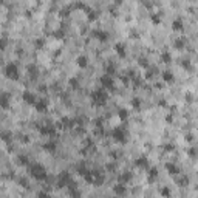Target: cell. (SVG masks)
<instances>
[{
	"label": "cell",
	"instance_id": "e575fe53",
	"mask_svg": "<svg viewBox=\"0 0 198 198\" xmlns=\"http://www.w3.org/2000/svg\"><path fill=\"white\" fill-rule=\"evenodd\" d=\"M36 198H51V196H50V193H48V192H45V190H41V192L37 193V196H36Z\"/></svg>",
	"mask_w": 198,
	"mask_h": 198
},
{
	"label": "cell",
	"instance_id": "ba28073f",
	"mask_svg": "<svg viewBox=\"0 0 198 198\" xmlns=\"http://www.w3.org/2000/svg\"><path fill=\"white\" fill-rule=\"evenodd\" d=\"M113 192H115V195H116V196H124V195L127 193V187H125V184H122V183L115 184V186H113Z\"/></svg>",
	"mask_w": 198,
	"mask_h": 198
},
{
	"label": "cell",
	"instance_id": "3957f363",
	"mask_svg": "<svg viewBox=\"0 0 198 198\" xmlns=\"http://www.w3.org/2000/svg\"><path fill=\"white\" fill-rule=\"evenodd\" d=\"M112 136L118 142H125L127 141V131L124 130V127H116V128L112 130Z\"/></svg>",
	"mask_w": 198,
	"mask_h": 198
},
{
	"label": "cell",
	"instance_id": "6da1fadb",
	"mask_svg": "<svg viewBox=\"0 0 198 198\" xmlns=\"http://www.w3.org/2000/svg\"><path fill=\"white\" fill-rule=\"evenodd\" d=\"M30 174H31L33 178H36V180H39V181H45V180L48 178L47 169H45L42 164H39V163L30 166Z\"/></svg>",
	"mask_w": 198,
	"mask_h": 198
},
{
	"label": "cell",
	"instance_id": "277c9868",
	"mask_svg": "<svg viewBox=\"0 0 198 198\" xmlns=\"http://www.w3.org/2000/svg\"><path fill=\"white\" fill-rule=\"evenodd\" d=\"M5 74H6V77L17 81V79H19V67H17V63H8L6 68H5Z\"/></svg>",
	"mask_w": 198,
	"mask_h": 198
},
{
	"label": "cell",
	"instance_id": "44dd1931",
	"mask_svg": "<svg viewBox=\"0 0 198 198\" xmlns=\"http://www.w3.org/2000/svg\"><path fill=\"white\" fill-rule=\"evenodd\" d=\"M87 11H88V12H87V19H88L90 22H93V20H96V19H98V16H99V14H98V12H96L95 9H90V8H88Z\"/></svg>",
	"mask_w": 198,
	"mask_h": 198
},
{
	"label": "cell",
	"instance_id": "7402d4cb",
	"mask_svg": "<svg viewBox=\"0 0 198 198\" xmlns=\"http://www.w3.org/2000/svg\"><path fill=\"white\" fill-rule=\"evenodd\" d=\"M56 147H57V146H56V142H54V141L44 144V149H45L47 152H51V153H53V152H56Z\"/></svg>",
	"mask_w": 198,
	"mask_h": 198
},
{
	"label": "cell",
	"instance_id": "f1b7e54d",
	"mask_svg": "<svg viewBox=\"0 0 198 198\" xmlns=\"http://www.w3.org/2000/svg\"><path fill=\"white\" fill-rule=\"evenodd\" d=\"M28 71H30V74H31V77H33V79H34V77H36V74L39 73L37 67H36V65H33V63H31V65H28Z\"/></svg>",
	"mask_w": 198,
	"mask_h": 198
},
{
	"label": "cell",
	"instance_id": "ab89813d",
	"mask_svg": "<svg viewBox=\"0 0 198 198\" xmlns=\"http://www.w3.org/2000/svg\"><path fill=\"white\" fill-rule=\"evenodd\" d=\"M19 183L22 184L23 187H28V186H30V184H28V180H26V178H20V180H19Z\"/></svg>",
	"mask_w": 198,
	"mask_h": 198
},
{
	"label": "cell",
	"instance_id": "e0dca14e",
	"mask_svg": "<svg viewBox=\"0 0 198 198\" xmlns=\"http://www.w3.org/2000/svg\"><path fill=\"white\" fill-rule=\"evenodd\" d=\"M135 166H136V167H141V169H146V167H149V161H147V158H146V156H141V158H138V160L135 161Z\"/></svg>",
	"mask_w": 198,
	"mask_h": 198
},
{
	"label": "cell",
	"instance_id": "d6a6232c",
	"mask_svg": "<svg viewBox=\"0 0 198 198\" xmlns=\"http://www.w3.org/2000/svg\"><path fill=\"white\" fill-rule=\"evenodd\" d=\"M6 45H8V41H6L5 37H0V51L5 50V48H6Z\"/></svg>",
	"mask_w": 198,
	"mask_h": 198
},
{
	"label": "cell",
	"instance_id": "4fadbf2b",
	"mask_svg": "<svg viewBox=\"0 0 198 198\" xmlns=\"http://www.w3.org/2000/svg\"><path fill=\"white\" fill-rule=\"evenodd\" d=\"M93 36L98 39V41H101V42H105V41L109 39V33L104 31V30H95V31H93Z\"/></svg>",
	"mask_w": 198,
	"mask_h": 198
},
{
	"label": "cell",
	"instance_id": "7c38bea8",
	"mask_svg": "<svg viewBox=\"0 0 198 198\" xmlns=\"http://www.w3.org/2000/svg\"><path fill=\"white\" fill-rule=\"evenodd\" d=\"M59 125H60V127H65V128H70V127H74V125H76V121H74V119H70V118H67V116H63L62 119L59 121Z\"/></svg>",
	"mask_w": 198,
	"mask_h": 198
},
{
	"label": "cell",
	"instance_id": "1f68e13d",
	"mask_svg": "<svg viewBox=\"0 0 198 198\" xmlns=\"http://www.w3.org/2000/svg\"><path fill=\"white\" fill-rule=\"evenodd\" d=\"M152 20H153V23H160L161 22V17H160V14H158V12H152Z\"/></svg>",
	"mask_w": 198,
	"mask_h": 198
},
{
	"label": "cell",
	"instance_id": "ee69618b",
	"mask_svg": "<svg viewBox=\"0 0 198 198\" xmlns=\"http://www.w3.org/2000/svg\"><path fill=\"white\" fill-rule=\"evenodd\" d=\"M0 136H2V139H3V141H9V133H2Z\"/></svg>",
	"mask_w": 198,
	"mask_h": 198
},
{
	"label": "cell",
	"instance_id": "d4e9b609",
	"mask_svg": "<svg viewBox=\"0 0 198 198\" xmlns=\"http://www.w3.org/2000/svg\"><path fill=\"white\" fill-rule=\"evenodd\" d=\"M184 45H186L184 39H175V41H174V47H175L177 50H183V48H184Z\"/></svg>",
	"mask_w": 198,
	"mask_h": 198
},
{
	"label": "cell",
	"instance_id": "f35d334b",
	"mask_svg": "<svg viewBox=\"0 0 198 198\" xmlns=\"http://www.w3.org/2000/svg\"><path fill=\"white\" fill-rule=\"evenodd\" d=\"M44 44H45V41H44V39H37V41L34 42V45H36L37 48H42V47H44Z\"/></svg>",
	"mask_w": 198,
	"mask_h": 198
},
{
	"label": "cell",
	"instance_id": "52a82bcc",
	"mask_svg": "<svg viewBox=\"0 0 198 198\" xmlns=\"http://www.w3.org/2000/svg\"><path fill=\"white\" fill-rule=\"evenodd\" d=\"M73 181H71V177L68 172H62L60 177H59V181H57V186L59 187H65V186H70Z\"/></svg>",
	"mask_w": 198,
	"mask_h": 198
},
{
	"label": "cell",
	"instance_id": "9c48e42d",
	"mask_svg": "<svg viewBox=\"0 0 198 198\" xmlns=\"http://www.w3.org/2000/svg\"><path fill=\"white\" fill-rule=\"evenodd\" d=\"M91 175H93V184H96V186H101V184L105 181L104 174H101L99 170H93V172H91Z\"/></svg>",
	"mask_w": 198,
	"mask_h": 198
},
{
	"label": "cell",
	"instance_id": "d590c367",
	"mask_svg": "<svg viewBox=\"0 0 198 198\" xmlns=\"http://www.w3.org/2000/svg\"><path fill=\"white\" fill-rule=\"evenodd\" d=\"M139 65H141V67H144V68H147V67H149L147 59H146V57H141V59H139Z\"/></svg>",
	"mask_w": 198,
	"mask_h": 198
},
{
	"label": "cell",
	"instance_id": "ffe728a7",
	"mask_svg": "<svg viewBox=\"0 0 198 198\" xmlns=\"http://www.w3.org/2000/svg\"><path fill=\"white\" fill-rule=\"evenodd\" d=\"M156 178H158V169H156V167H152V169L149 170V183H153Z\"/></svg>",
	"mask_w": 198,
	"mask_h": 198
},
{
	"label": "cell",
	"instance_id": "74e56055",
	"mask_svg": "<svg viewBox=\"0 0 198 198\" xmlns=\"http://www.w3.org/2000/svg\"><path fill=\"white\" fill-rule=\"evenodd\" d=\"M131 105H133V107H136V109H139V107H141V101H139L138 98H133V101H131Z\"/></svg>",
	"mask_w": 198,
	"mask_h": 198
},
{
	"label": "cell",
	"instance_id": "603a6c76",
	"mask_svg": "<svg viewBox=\"0 0 198 198\" xmlns=\"http://www.w3.org/2000/svg\"><path fill=\"white\" fill-rule=\"evenodd\" d=\"M70 195H71L73 198H81V192L77 190L76 186H73V183L70 184Z\"/></svg>",
	"mask_w": 198,
	"mask_h": 198
},
{
	"label": "cell",
	"instance_id": "f6af8a7d",
	"mask_svg": "<svg viewBox=\"0 0 198 198\" xmlns=\"http://www.w3.org/2000/svg\"><path fill=\"white\" fill-rule=\"evenodd\" d=\"M166 152H174V146H172V144H167V146H166Z\"/></svg>",
	"mask_w": 198,
	"mask_h": 198
},
{
	"label": "cell",
	"instance_id": "7bdbcfd3",
	"mask_svg": "<svg viewBox=\"0 0 198 198\" xmlns=\"http://www.w3.org/2000/svg\"><path fill=\"white\" fill-rule=\"evenodd\" d=\"M54 36H56L57 39H60V37H63V31H62V30H59V31H56V33H54Z\"/></svg>",
	"mask_w": 198,
	"mask_h": 198
},
{
	"label": "cell",
	"instance_id": "b9f144b4",
	"mask_svg": "<svg viewBox=\"0 0 198 198\" xmlns=\"http://www.w3.org/2000/svg\"><path fill=\"white\" fill-rule=\"evenodd\" d=\"M187 183H189V180H187L186 177H183V178L178 181V184H181V186H183V184H187Z\"/></svg>",
	"mask_w": 198,
	"mask_h": 198
},
{
	"label": "cell",
	"instance_id": "7dc6e473",
	"mask_svg": "<svg viewBox=\"0 0 198 198\" xmlns=\"http://www.w3.org/2000/svg\"><path fill=\"white\" fill-rule=\"evenodd\" d=\"M107 170H115V164H107Z\"/></svg>",
	"mask_w": 198,
	"mask_h": 198
},
{
	"label": "cell",
	"instance_id": "9a60e30c",
	"mask_svg": "<svg viewBox=\"0 0 198 198\" xmlns=\"http://www.w3.org/2000/svg\"><path fill=\"white\" fill-rule=\"evenodd\" d=\"M76 63H77V67H81V68H85L87 65H88V57H87V56H84V54L77 56V59H76Z\"/></svg>",
	"mask_w": 198,
	"mask_h": 198
},
{
	"label": "cell",
	"instance_id": "83f0119b",
	"mask_svg": "<svg viewBox=\"0 0 198 198\" xmlns=\"http://www.w3.org/2000/svg\"><path fill=\"white\" fill-rule=\"evenodd\" d=\"M172 26H174V30L181 31V30H183V22H181V19H175V20L172 22Z\"/></svg>",
	"mask_w": 198,
	"mask_h": 198
},
{
	"label": "cell",
	"instance_id": "8d00e7d4",
	"mask_svg": "<svg viewBox=\"0 0 198 198\" xmlns=\"http://www.w3.org/2000/svg\"><path fill=\"white\" fill-rule=\"evenodd\" d=\"M128 112L127 110H119V119H127Z\"/></svg>",
	"mask_w": 198,
	"mask_h": 198
},
{
	"label": "cell",
	"instance_id": "5b68a950",
	"mask_svg": "<svg viewBox=\"0 0 198 198\" xmlns=\"http://www.w3.org/2000/svg\"><path fill=\"white\" fill-rule=\"evenodd\" d=\"M99 82H101V88H104V90H115V82H113V79H112V76H102L101 79H99Z\"/></svg>",
	"mask_w": 198,
	"mask_h": 198
},
{
	"label": "cell",
	"instance_id": "4316f807",
	"mask_svg": "<svg viewBox=\"0 0 198 198\" xmlns=\"http://www.w3.org/2000/svg\"><path fill=\"white\" fill-rule=\"evenodd\" d=\"M90 172V170L85 167V164H81V166H77V174L79 175H82V177H85L87 174Z\"/></svg>",
	"mask_w": 198,
	"mask_h": 198
},
{
	"label": "cell",
	"instance_id": "30bf717a",
	"mask_svg": "<svg viewBox=\"0 0 198 198\" xmlns=\"http://www.w3.org/2000/svg\"><path fill=\"white\" fill-rule=\"evenodd\" d=\"M22 98H23V101H25L26 104H31V105H34L36 101H37V99H36V95L31 93V91H23Z\"/></svg>",
	"mask_w": 198,
	"mask_h": 198
},
{
	"label": "cell",
	"instance_id": "4dcf8cb0",
	"mask_svg": "<svg viewBox=\"0 0 198 198\" xmlns=\"http://www.w3.org/2000/svg\"><path fill=\"white\" fill-rule=\"evenodd\" d=\"M160 193H161L163 196H166V198H170V189L166 187V186H163V187L160 189Z\"/></svg>",
	"mask_w": 198,
	"mask_h": 198
},
{
	"label": "cell",
	"instance_id": "7a4b0ae2",
	"mask_svg": "<svg viewBox=\"0 0 198 198\" xmlns=\"http://www.w3.org/2000/svg\"><path fill=\"white\" fill-rule=\"evenodd\" d=\"M90 98H91V102H93L95 105H104L105 102H107V99H109V95H107V91H105L104 88L99 87L95 91H91Z\"/></svg>",
	"mask_w": 198,
	"mask_h": 198
},
{
	"label": "cell",
	"instance_id": "bcb514c9",
	"mask_svg": "<svg viewBox=\"0 0 198 198\" xmlns=\"http://www.w3.org/2000/svg\"><path fill=\"white\" fill-rule=\"evenodd\" d=\"M152 76H153L152 71H147V73H146V79H152Z\"/></svg>",
	"mask_w": 198,
	"mask_h": 198
},
{
	"label": "cell",
	"instance_id": "ac0fdd59",
	"mask_svg": "<svg viewBox=\"0 0 198 198\" xmlns=\"http://www.w3.org/2000/svg\"><path fill=\"white\" fill-rule=\"evenodd\" d=\"M166 169H167V172H169L170 175H172V177L180 174V169H178L175 164H172V163H167V164H166Z\"/></svg>",
	"mask_w": 198,
	"mask_h": 198
},
{
	"label": "cell",
	"instance_id": "484cf974",
	"mask_svg": "<svg viewBox=\"0 0 198 198\" xmlns=\"http://www.w3.org/2000/svg\"><path fill=\"white\" fill-rule=\"evenodd\" d=\"M161 60H163L164 63H170V62H172V56H170L169 51H164L163 54H161Z\"/></svg>",
	"mask_w": 198,
	"mask_h": 198
},
{
	"label": "cell",
	"instance_id": "8992f818",
	"mask_svg": "<svg viewBox=\"0 0 198 198\" xmlns=\"http://www.w3.org/2000/svg\"><path fill=\"white\" fill-rule=\"evenodd\" d=\"M39 131L44 135V136H54L56 135V127L53 124H45L39 127Z\"/></svg>",
	"mask_w": 198,
	"mask_h": 198
},
{
	"label": "cell",
	"instance_id": "836d02e7",
	"mask_svg": "<svg viewBox=\"0 0 198 198\" xmlns=\"http://www.w3.org/2000/svg\"><path fill=\"white\" fill-rule=\"evenodd\" d=\"M115 71H116L115 65H107V76H112V74H115Z\"/></svg>",
	"mask_w": 198,
	"mask_h": 198
},
{
	"label": "cell",
	"instance_id": "2e32d148",
	"mask_svg": "<svg viewBox=\"0 0 198 198\" xmlns=\"http://www.w3.org/2000/svg\"><path fill=\"white\" fill-rule=\"evenodd\" d=\"M115 50H116V53H118V56H119V57H124V56H125V45H124L122 42H118V44L115 45Z\"/></svg>",
	"mask_w": 198,
	"mask_h": 198
},
{
	"label": "cell",
	"instance_id": "681fc988",
	"mask_svg": "<svg viewBox=\"0 0 198 198\" xmlns=\"http://www.w3.org/2000/svg\"><path fill=\"white\" fill-rule=\"evenodd\" d=\"M189 155H190V156H195V150L190 149V150H189Z\"/></svg>",
	"mask_w": 198,
	"mask_h": 198
},
{
	"label": "cell",
	"instance_id": "d6986e66",
	"mask_svg": "<svg viewBox=\"0 0 198 198\" xmlns=\"http://www.w3.org/2000/svg\"><path fill=\"white\" fill-rule=\"evenodd\" d=\"M163 81L164 82H167V84H170V82H174V74L170 73L169 70H166V71H163Z\"/></svg>",
	"mask_w": 198,
	"mask_h": 198
},
{
	"label": "cell",
	"instance_id": "5bb4252c",
	"mask_svg": "<svg viewBox=\"0 0 198 198\" xmlns=\"http://www.w3.org/2000/svg\"><path fill=\"white\" fill-rule=\"evenodd\" d=\"M0 107L8 109L9 107V93H2L0 95Z\"/></svg>",
	"mask_w": 198,
	"mask_h": 198
},
{
	"label": "cell",
	"instance_id": "cb8c5ba5",
	"mask_svg": "<svg viewBox=\"0 0 198 198\" xmlns=\"http://www.w3.org/2000/svg\"><path fill=\"white\" fill-rule=\"evenodd\" d=\"M131 175L130 172H127V174H122V175H119V183H122V184H125V183H128L130 180H131Z\"/></svg>",
	"mask_w": 198,
	"mask_h": 198
},
{
	"label": "cell",
	"instance_id": "60d3db41",
	"mask_svg": "<svg viewBox=\"0 0 198 198\" xmlns=\"http://www.w3.org/2000/svg\"><path fill=\"white\" fill-rule=\"evenodd\" d=\"M70 84H71L74 88H79V82H77V79H70Z\"/></svg>",
	"mask_w": 198,
	"mask_h": 198
},
{
	"label": "cell",
	"instance_id": "8fae6325",
	"mask_svg": "<svg viewBox=\"0 0 198 198\" xmlns=\"http://www.w3.org/2000/svg\"><path fill=\"white\" fill-rule=\"evenodd\" d=\"M34 107H36L37 112L44 113V112H47V109H48V102H47L45 99H37L36 104H34Z\"/></svg>",
	"mask_w": 198,
	"mask_h": 198
},
{
	"label": "cell",
	"instance_id": "f907efd6",
	"mask_svg": "<svg viewBox=\"0 0 198 198\" xmlns=\"http://www.w3.org/2000/svg\"><path fill=\"white\" fill-rule=\"evenodd\" d=\"M0 65H2V59H0Z\"/></svg>",
	"mask_w": 198,
	"mask_h": 198
},
{
	"label": "cell",
	"instance_id": "c3c4849f",
	"mask_svg": "<svg viewBox=\"0 0 198 198\" xmlns=\"http://www.w3.org/2000/svg\"><path fill=\"white\" fill-rule=\"evenodd\" d=\"M22 141H23V142H30V138H28V136H22Z\"/></svg>",
	"mask_w": 198,
	"mask_h": 198
},
{
	"label": "cell",
	"instance_id": "f546056e",
	"mask_svg": "<svg viewBox=\"0 0 198 198\" xmlns=\"http://www.w3.org/2000/svg\"><path fill=\"white\" fill-rule=\"evenodd\" d=\"M17 160H19V164H20V166H28V164H30L28 156H25V155H20Z\"/></svg>",
	"mask_w": 198,
	"mask_h": 198
}]
</instances>
